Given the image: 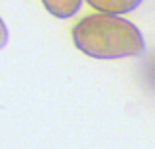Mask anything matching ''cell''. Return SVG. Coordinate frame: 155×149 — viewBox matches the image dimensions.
I'll return each mask as SVG.
<instances>
[{
  "label": "cell",
  "mask_w": 155,
  "mask_h": 149,
  "mask_svg": "<svg viewBox=\"0 0 155 149\" xmlns=\"http://www.w3.org/2000/svg\"><path fill=\"white\" fill-rule=\"evenodd\" d=\"M73 43L84 55L100 61L140 57L145 53L140 28L112 14L84 16L73 28Z\"/></svg>",
  "instance_id": "6da1fadb"
},
{
  "label": "cell",
  "mask_w": 155,
  "mask_h": 149,
  "mask_svg": "<svg viewBox=\"0 0 155 149\" xmlns=\"http://www.w3.org/2000/svg\"><path fill=\"white\" fill-rule=\"evenodd\" d=\"M87 2L102 14L120 16V14H128V12L136 10L143 0H87Z\"/></svg>",
  "instance_id": "7a4b0ae2"
},
{
  "label": "cell",
  "mask_w": 155,
  "mask_h": 149,
  "mask_svg": "<svg viewBox=\"0 0 155 149\" xmlns=\"http://www.w3.org/2000/svg\"><path fill=\"white\" fill-rule=\"evenodd\" d=\"M41 4L51 16L67 20V18H73L81 10L83 0H41Z\"/></svg>",
  "instance_id": "3957f363"
},
{
  "label": "cell",
  "mask_w": 155,
  "mask_h": 149,
  "mask_svg": "<svg viewBox=\"0 0 155 149\" xmlns=\"http://www.w3.org/2000/svg\"><path fill=\"white\" fill-rule=\"evenodd\" d=\"M6 43H8V28H6V24L2 22V18H0V49H2Z\"/></svg>",
  "instance_id": "277c9868"
}]
</instances>
